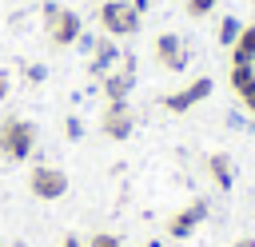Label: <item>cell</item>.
Instances as JSON below:
<instances>
[{
	"instance_id": "2",
	"label": "cell",
	"mask_w": 255,
	"mask_h": 247,
	"mask_svg": "<svg viewBox=\"0 0 255 247\" xmlns=\"http://www.w3.org/2000/svg\"><path fill=\"white\" fill-rule=\"evenodd\" d=\"M44 28H48V40H52L56 48H72V44H80V36H84L80 12L64 8V4H44Z\"/></svg>"
},
{
	"instance_id": "1",
	"label": "cell",
	"mask_w": 255,
	"mask_h": 247,
	"mask_svg": "<svg viewBox=\"0 0 255 247\" xmlns=\"http://www.w3.org/2000/svg\"><path fill=\"white\" fill-rule=\"evenodd\" d=\"M36 151V124L24 116H4L0 120V155L20 163Z\"/></svg>"
},
{
	"instance_id": "11",
	"label": "cell",
	"mask_w": 255,
	"mask_h": 247,
	"mask_svg": "<svg viewBox=\"0 0 255 247\" xmlns=\"http://www.w3.org/2000/svg\"><path fill=\"white\" fill-rule=\"evenodd\" d=\"M120 60V48H116V40L112 36H100L96 44H92V72L96 76H104V72H112V64Z\"/></svg>"
},
{
	"instance_id": "19",
	"label": "cell",
	"mask_w": 255,
	"mask_h": 247,
	"mask_svg": "<svg viewBox=\"0 0 255 247\" xmlns=\"http://www.w3.org/2000/svg\"><path fill=\"white\" fill-rule=\"evenodd\" d=\"M239 100H243V108H247V112H251V116H255V88H251V92H247V96H239Z\"/></svg>"
},
{
	"instance_id": "9",
	"label": "cell",
	"mask_w": 255,
	"mask_h": 247,
	"mask_svg": "<svg viewBox=\"0 0 255 247\" xmlns=\"http://www.w3.org/2000/svg\"><path fill=\"white\" fill-rule=\"evenodd\" d=\"M135 88V72H131V60H124V68H112L104 72V96L108 100H128Z\"/></svg>"
},
{
	"instance_id": "4",
	"label": "cell",
	"mask_w": 255,
	"mask_h": 247,
	"mask_svg": "<svg viewBox=\"0 0 255 247\" xmlns=\"http://www.w3.org/2000/svg\"><path fill=\"white\" fill-rule=\"evenodd\" d=\"M28 191H32L36 199L52 203V199L68 195V175H64L60 167H52V163H36V167L28 171Z\"/></svg>"
},
{
	"instance_id": "6",
	"label": "cell",
	"mask_w": 255,
	"mask_h": 247,
	"mask_svg": "<svg viewBox=\"0 0 255 247\" xmlns=\"http://www.w3.org/2000/svg\"><path fill=\"white\" fill-rule=\"evenodd\" d=\"M211 76H199V80H191L187 88H179V92H171V96H163V108L167 112H175V116H183V112H191L199 100H207L211 96Z\"/></svg>"
},
{
	"instance_id": "21",
	"label": "cell",
	"mask_w": 255,
	"mask_h": 247,
	"mask_svg": "<svg viewBox=\"0 0 255 247\" xmlns=\"http://www.w3.org/2000/svg\"><path fill=\"white\" fill-rule=\"evenodd\" d=\"M60 247H80V235H64V243Z\"/></svg>"
},
{
	"instance_id": "10",
	"label": "cell",
	"mask_w": 255,
	"mask_h": 247,
	"mask_svg": "<svg viewBox=\"0 0 255 247\" xmlns=\"http://www.w3.org/2000/svg\"><path fill=\"white\" fill-rule=\"evenodd\" d=\"M207 175H211V183H215L219 191H227V187L235 183V167H231V155H227V151H211V155H207Z\"/></svg>"
},
{
	"instance_id": "13",
	"label": "cell",
	"mask_w": 255,
	"mask_h": 247,
	"mask_svg": "<svg viewBox=\"0 0 255 247\" xmlns=\"http://www.w3.org/2000/svg\"><path fill=\"white\" fill-rule=\"evenodd\" d=\"M227 84H231V92H235V96H247V92L255 88V64H231Z\"/></svg>"
},
{
	"instance_id": "5",
	"label": "cell",
	"mask_w": 255,
	"mask_h": 247,
	"mask_svg": "<svg viewBox=\"0 0 255 247\" xmlns=\"http://www.w3.org/2000/svg\"><path fill=\"white\" fill-rule=\"evenodd\" d=\"M100 127H104L108 139H128V135L135 131V112H131V104H128V100H108V108H104V116H100Z\"/></svg>"
},
{
	"instance_id": "20",
	"label": "cell",
	"mask_w": 255,
	"mask_h": 247,
	"mask_svg": "<svg viewBox=\"0 0 255 247\" xmlns=\"http://www.w3.org/2000/svg\"><path fill=\"white\" fill-rule=\"evenodd\" d=\"M128 4H131V8H135V12H139V16H143V12H147V4H151V0H128Z\"/></svg>"
},
{
	"instance_id": "3",
	"label": "cell",
	"mask_w": 255,
	"mask_h": 247,
	"mask_svg": "<svg viewBox=\"0 0 255 247\" xmlns=\"http://www.w3.org/2000/svg\"><path fill=\"white\" fill-rule=\"evenodd\" d=\"M139 24H143V16H139L128 0H104V4H100V28H104V36H112V40L135 36Z\"/></svg>"
},
{
	"instance_id": "14",
	"label": "cell",
	"mask_w": 255,
	"mask_h": 247,
	"mask_svg": "<svg viewBox=\"0 0 255 247\" xmlns=\"http://www.w3.org/2000/svg\"><path fill=\"white\" fill-rule=\"evenodd\" d=\"M239 28H243V24H239L235 16H223V24H219V44H223V48H231V44L239 40Z\"/></svg>"
},
{
	"instance_id": "23",
	"label": "cell",
	"mask_w": 255,
	"mask_h": 247,
	"mask_svg": "<svg viewBox=\"0 0 255 247\" xmlns=\"http://www.w3.org/2000/svg\"><path fill=\"white\" fill-rule=\"evenodd\" d=\"M231 247H255V239H251V235H247V239H235V243H231Z\"/></svg>"
},
{
	"instance_id": "16",
	"label": "cell",
	"mask_w": 255,
	"mask_h": 247,
	"mask_svg": "<svg viewBox=\"0 0 255 247\" xmlns=\"http://www.w3.org/2000/svg\"><path fill=\"white\" fill-rule=\"evenodd\" d=\"M88 247H124V243H120V235H112V231H96V235L88 239Z\"/></svg>"
},
{
	"instance_id": "22",
	"label": "cell",
	"mask_w": 255,
	"mask_h": 247,
	"mask_svg": "<svg viewBox=\"0 0 255 247\" xmlns=\"http://www.w3.org/2000/svg\"><path fill=\"white\" fill-rule=\"evenodd\" d=\"M4 96H8V76L0 72V100H4Z\"/></svg>"
},
{
	"instance_id": "24",
	"label": "cell",
	"mask_w": 255,
	"mask_h": 247,
	"mask_svg": "<svg viewBox=\"0 0 255 247\" xmlns=\"http://www.w3.org/2000/svg\"><path fill=\"white\" fill-rule=\"evenodd\" d=\"M12 247H28V243H24V239H16V243H12Z\"/></svg>"
},
{
	"instance_id": "25",
	"label": "cell",
	"mask_w": 255,
	"mask_h": 247,
	"mask_svg": "<svg viewBox=\"0 0 255 247\" xmlns=\"http://www.w3.org/2000/svg\"><path fill=\"white\" fill-rule=\"evenodd\" d=\"M147 247H159V243H147Z\"/></svg>"
},
{
	"instance_id": "17",
	"label": "cell",
	"mask_w": 255,
	"mask_h": 247,
	"mask_svg": "<svg viewBox=\"0 0 255 247\" xmlns=\"http://www.w3.org/2000/svg\"><path fill=\"white\" fill-rule=\"evenodd\" d=\"M80 131H84V124H80L76 116H68V120H64V135H68V139H80Z\"/></svg>"
},
{
	"instance_id": "7",
	"label": "cell",
	"mask_w": 255,
	"mask_h": 247,
	"mask_svg": "<svg viewBox=\"0 0 255 247\" xmlns=\"http://www.w3.org/2000/svg\"><path fill=\"white\" fill-rule=\"evenodd\" d=\"M151 52H155V64H159L163 72H179V68L187 64V48H183V40H179L175 32H159Z\"/></svg>"
},
{
	"instance_id": "12",
	"label": "cell",
	"mask_w": 255,
	"mask_h": 247,
	"mask_svg": "<svg viewBox=\"0 0 255 247\" xmlns=\"http://www.w3.org/2000/svg\"><path fill=\"white\" fill-rule=\"evenodd\" d=\"M231 64H255V24L239 28V40L231 44Z\"/></svg>"
},
{
	"instance_id": "8",
	"label": "cell",
	"mask_w": 255,
	"mask_h": 247,
	"mask_svg": "<svg viewBox=\"0 0 255 247\" xmlns=\"http://www.w3.org/2000/svg\"><path fill=\"white\" fill-rule=\"evenodd\" d=\"M203 219H207V199H191L187 207H179V211L167 219V235H171V239H187Z\"/></svg>"
},
{
	"instance_id": "15",
	"label": "cell",
	"mask_w": 255,
	"mask_h": 247,
	"mask_svg": "<svg viewBox=\"0 0 255 247\" xmlns=\"http://www.w3.org/2000/svg\"><path fill=\"white\" fill-rule=\"evenodd\" d=\"M215 4H219V0H187L183 8H187V16H191V20H203V16H207Z\"/></svg>"
},
{
	"instance_id": "18",
	"label": "cell",
	"mask_w": 255,
	"mask_h": 247,
	"mask_svg": "<svg viewBox=\"0 0 255 247\" xmlns=\"http://www.w3.org/2000/svg\"><path fill=\"white\" fill-rule=\"evenodd\" d=\"M28 80L40 84V80H44V68H40V64H28Z\"/></svg>"
}]
</instances>
